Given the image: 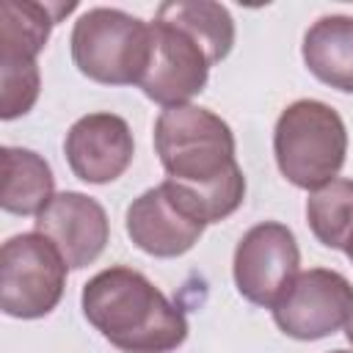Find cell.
I'll list each match as a JSON object with an SVG mask.
<instances>
[{
    "instance_id": "4fadbf2b",
    "label": "cell",
    "mask_w": 353,
    "mask_h": 353,
    "mask_svg": "<svg viewBox=\"0 0 353 353\" xmlns=\"http://www.w3.org/2000/svg\"><path fill=\"white\" fill-rule=\"evenodd\" d=\"M3 193L0 204L11 215H39L55 196V176L50 163L22 146H3Z\"/></svg>"
},
{
    "instance_id": "3957f363",
    "label": "cell",
    "mask_w": 353,
    "mask_h": 353,
    "mask_svg": "<svg viewBox=\"0 0 353 353\" xmlns=\"http://www.w3.org/2000/svg\"><path fill=\"white\" fill-rule=\"evenodd\" d=\"M273 154L290 185L309 193L328 185L347 157V130L342 116L320 99H295L276 121Z\"/></svg>"
},
{
    "instance_id": "ac0fdd59",
    "label": "cell",
    "mask_w": 353,
    "mask_h": 353,
    "mask_svg": "<svg viewBox=\"0 0 353 353\" xmlns=\"http://www.w3.org/2000/svg\"><path fill=\"white\" fill-rule=\"evenodd\" d=\"M345 336H347V342L353 345V314H350V320L345 323Z\"/></svg>"
},
{
    "instance_id": "9c48e42d",
    "label": "cell",
    "mask_w": 353,
    "mask_h": 353,
    "mask_svg": "<svg viewBox=\"0 0 353 353\" xmlns=\"http://www.w3.org/2000/svg\"><path fill=\"white\" fill-rule=\"evenodd\" d=\"M63 154L77 179L108 185L119 179L135 157L132 130L116 113L102 110L80 116L63 138Z\"/></svg>"
},
{
    "instance_id": "30bf717a",
    "label": "cell",
    "mask_w": 353,
    "mask_h": 353,
    "mask_svg": "<svg viewBox=\"0 0 353 353\" xmlns=\"http://www.w3.org/2000/svg\"><path fill=\"white\" fill-rule=\"evenodd\" d=\"M124 226L135 248L157 259H174L199 243L207 223L188 212L182 201L168 190V185L160 182L132 199Z\"/></svg>"
},
{
    "instance_id": "8fae6325",
    "label": "cell",
    "mask_w": 353,
    "mask_h": 353,
    "mask_svg": "<svg viewBox=\"0 0 353 353\" xmlns=\"http://www.w3.org/2000/svg\"><path fill=\"white\" fill-rule=\"evenodd\" d=\"M36 232L61 251L69 270H80L97 262L105 251L110 223L97 199L77 190H63L55 193L52 201L36 215Z\"/></svg>"
},
{
    "instance_id": "7a4b0ae2",
    "label": "cell",
    "mask_w": 353,
    "mask_h": 353,
    "mask_svg": "<svg viewBox=\"0 0 353 353\" xmlns=\"http://www.w3.org/2000/svg\"><path fill=\"white\" fill-rule=\"evenodd\" d=\"M85 320L121 353H171L188 339V317L141 270L113 265L83 284Z\"/></svg>"
},
{
    "instance_id": "ba28073f",
    "label": "cell",
    "mask_w": 353,
    "mask_h": 353,
    "mask_svg": "<svg viewBox=\"0 0 353 353\" xmlns=\"http://www.w3.org/2000/svg\"><path fill=\"white\" fill-rule=\"evenodd\" d=\"M149 25H152V52L138 88L160 108L190 105V99L204 91L212 63L182 28L157 17Z\"/></svg>"
},
{
    "instance_id": "5bb4252c",
    "label": "cell",
    "mask_w": 353,
    "mask_h": 353,
    "mask_svg": "<svg viewBox=\"0 0 353 353\" xmlns=\"http://www.w3.org/2000/svg\"><path fill=\"white\" fill-rule=\"evenodd\" d=\"M74 11V3H36L3 0L0 3V55L33 58L47 47L52 25Z\"/></svg>"
},
{
    "instance_id": "ffe728a7",
    "label": "cell",
    "mask_w": 353,
    "mask_h": 353,
    "mask_svg": "<svg viewBox=\"0 0 353 353\" xmlns=\"http://www.w3.org/2000/svg\"><path fill=\"white\" fill-rule=\"evenodd\" d=\"M331 353H353V350H331Z\"/></svg>"
},
{
    "instance_id": "e0dca14e",
    "label": "cell",
    "mask_w": 353,
    "mask_h": 353,
    "mask_svg": "<svg viewBox=\"0 0 353 353\" xmlns=\"http://www.w3.org/2000/svg\"><path fill=\"white\" fill-rule=\"evenodd\" d=\"M41 88V72L33 58H6L0 55V119L14 121L25 116Z\"/></svg>"
},
{
    "instance_id": "52a82bcc",
    "label": "cell",
    "mask_w": 353,
    "mask_h": 353,
    "mask_svg": "<svg viewBox=\"0 0 353 353\" xmlns=\"http://www.w3.org/2000/svg\"><path fill=\"white\" fill-rule=\"evenodd\" d=\"M281 334L314 342L336 334L353 314V284L328 268H309L295 276L279 303L270 309Z\"/></svg>"
},
{
    "instance_id": "8992f818",
    "label": "cell",
    "mask_w": 353,
    "mask_h": 353,
    "mask_svg": "<svg viewBox=\"0 0 353 353\" xmlns=\"http://www.w3.org/2000/svg\"><path fill=\"white\" fill-rule=\"evenodd\" d=\"M298 265L301 251L292 229L279 221H262L251 226L234 248V287L248 303L273 309L301 273Z\"/></svg>"
},
{
    "instance_id": "7c38bea8",
    "label": "cell",
    "mask_w": 353,
    "mask_h": 353,
    "mask_svg": "<svg viewBox=\"0 0 353 353\" xmlns=\"http://www.w3.org/2000/svg\"><path fill=\"white\" fill-rule=\"evenodd\" d=\"M301 55L320 83L353 94V17L328 14L312 22Z\"/></svg>"
},
{
    "instance_id": "6da1fadb",
    "label": "cell",
    "mask_w": 353,
    "mask_h": 353,
    "mask_svg": "<svg viewBox=\"0 0 353 353\" xmlns=\"http://www.w3.org/2000/svg\"><path fill=\"white\" fill-rule=\"evenodd\" d=\"M234 149L232 127L207 108H163L154 121L163 182L201 223L229 218L245 199V176Z\"/></svg>"
},
{
    "instance_id": "d6986e66",
    "label": "cell",
    "mask_w": 353,
    "mask_h": 353,
    "mask_svg": "<svg viewBox=\"0 0 353 353\" xmlns=\"http://www.w3.org/2000/svg\"><path fill=\"white\" fill-rule=\"evenodd\" d=\"M347 259H350V262H353V245H350V251H347Z\"/></svg>"
},
{
    "instance_id": "5b68a950",
    "label": "cell",
    "mask_w": 353,
    "mask_h": 353,
    "mask_svg": "<svg viewBox=\"0 0 353 353\" xmlns=\"http://www.w3.org/2000/svg\"><path fill=\"white\" fill-rule=\"evenodd\" d=\"M61 251L39 232H22L3 243L0 251V309L17 320L50 314L66 287Z\"/></svg>"
},
{
    "instance_id": "2e32d148",
    "label": "cell",
    "mask_w": 353,
    "mask_h": 353,
    "mask_svg": "<svg viewBox=\"0 0 353 353\" xmlns=\"http://www.w3.org/2000/svg\"><path fill=\"white\" fill-rule=\"evenodd\" d=\"M306 223L312 234L334 251H350L353 245V179H331L306 199Z\"/></svg>"
},
{
    "instance_id": "9a60e30c",
    "label": "cell",
    "mask_w": 353,
    "mask_h": 353,
    "mask_svg": "<svg viewBox=\"0 0 353 353\" xmlns=\"http://www.w3.org/2000/svg\"><path fill=\"white\" fill-rule=\"evenodd\" d=\"M157 19L182 28L207 55L210 63L223 61L234 47V19L226 6L212 0H168L157 6Z\"/></svg>"
},
{
    "instance_id": "277c9868",
    "label": "cell",
    "mask_w": 353,
    "mask_h": 353,
    "mask_svg": "<svg viewBox=\"0 0 353 353\" xmlns=\"http://www.w3.org/2000/svg\"><path fill=\"white\" fill-rule=\"evenodd\" d=\"M72 61L80 74L102 85H138L152 52V25L121 11L97 6L77 17Z\"/></svg>"
}]
</instances>
